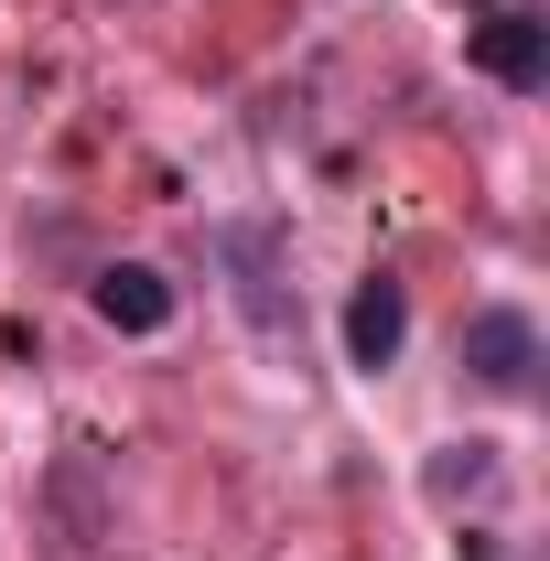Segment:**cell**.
<instances>
[{"label":"cell","mask_w":550,"mask_h":561,"mask_svg":"<svg viewBox=\"0 0 550 561\" xmlns=\"http://www.w3.org/2000/svg\"><path fill=\"white\" fill-rule=\"evenodd\" d=\"M485 11H518V0H485Z\"/></svg>","instance_id":"obj_7"},{"label":"cell","mask_w":550,"mask_h":561,"mask_svg":"<svg viewBox=\"0 0 550 561\" xmlns=\"http://www.w3.org/2000/svg\"><path fill=\"white\" fill-rule=\"evenodd\" d=\"M465 66L496 76L507 98H540L550 87V22L529 0H518V11H475V22H465Z\"/></svg>","instance_id":"obj_2"},{"label":"cell","mask_w":550,"mask_h":561,"mask_svg":"<svg viewBox=\"0 0 550 561\" xmlns=\"http://www.w3.org/2000/svg\"><path fill=\"white\" fill-rule=\"evenodd\" d=\"M465 378L496 389V400H529L540 389V324L518 302H475L465 313Z\"/></svg>","instance_id":"obj_1"},{"label":"cell","mask_w":550,"mask_h":561,"mask_svg":"<svg viewBox=\"0 0 550 561\" xmlns=\"http://www.w3.org/2000/svg\"><path fill=\"white\" fill-rule=\"evenodd\" d=\"M400 346H411V280L400 271H367L356 291H345V367H400Z\"/></svg>","instance_id":"obj_3"},{"label":"cell","mask_w":550,"mask_h":561,"mask_svg":"<svg viewBox=\"0 0 550 561\" xmlns=\"http://www.w3.org/2000/svg\"><path fill=\"white\" fill-rule=\"evenodd\" d=\"M485 476H496V443H443V454H432V476H421V486L443 496V507H454V496H475Z\"/></svg>","instance_id":"obj_5"},{"label":"cell","mask_w":550,"mask_h":561,"mask_svg":"<svg viewBox=\"0 0 550 561\" xmlns=\"http://www.w3.org/2000/svg\"><path fill=\"white\" fill-rule=\"evenodd\" d=\"M454 561H496V540H485V529H465V551H454Z\"/></svg>","instance_id":"obj_6"},{"label":"cell","mask_w":550,"mask_h":561,"mask_svg":"<svg viewBox=\"0 0 550 561\" xmlns=\"http://www.w3.org/2000/svg\"><path fill=\"white\" fill-rule=\"evenodd\" d=\"M87 302H98V324H119V335H162V324H173V280L151 271V260H108V271L87 280Z\"/></svg>","instance_id":"obj_4"}]
</instances>
